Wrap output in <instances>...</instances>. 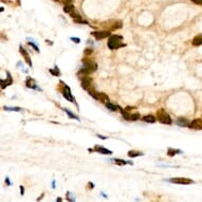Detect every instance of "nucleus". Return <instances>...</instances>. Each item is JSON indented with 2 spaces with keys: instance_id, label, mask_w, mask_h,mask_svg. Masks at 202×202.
Masks as SVG:
<instances>
[{
  "instance_id": "c85d7f7f",
  "label": "nucleus",
  "mask_w": 202,
  "mask_h": 202,
  "mask_svg": "<svg viewBox=\"0 0 202 202\" xmlns=\"http://www.w3.org/2000/svg\"><path fill=\"white\" fill-rule=\"evenodd\" d=\"M92 49H86L85 50V55H90V54H92Z\"/></svg>"
},
{
  "instance_id": "72a5a7b5",
  "label": "nucleus",
  "mask_w": 202,
  "mask_h": 202,
  "mask_svg": "<svg viewBox=\"0 0 202 202\" xmlns=\"http://www.w3.org/2000/svg\"><path fill=\"white\" fill-rule=\"evenodd\" d=\"M6 184H8V185H11V183H10V181H8V178H6Z\"/></svg>"
},
{
  "instance_id": "cd10ccee",
  "label": "nucleus",
  "mask_w": 202,
  "mask_h": 202,
  "mask_svg": "<svg viewBox=\"0 0 202 202\" xmlns=\"http://www.w3.org/2000/svg\"><path fill=\"white\" fill-rule=\"evenodd\" d=\"M29 46H31V47L33 48V49H34L35 51H36V52H39L38 47H37V46H36L35 44H34V42H29Z\"/></svg>"
},
{
  "instance_id": "5701e85b",
  "label": "nucleus",
  "mask_w": 202,
  "mask_h": 202,
  "mask_svg": "<svg viewBox=\"0 0 202 202\" xmlns=\"http://www.w3.org/2000/svg\"><path fill=\"white\" fill-rule=\"evenodd\" d=\"M177 152H180V150L172 149V148H168V150H167V155H168L169 157H172V156H175Z\"/></svg>"
},
{
  "instance_id": "6ab92c4d",
  "label": "nucleus",
  "mask_w": 202,
  "mask_h": 202,
  "mask_svg": "<svg viewBox=\"0 0 202 202\" xmlns=\"http://www.w3.org/2000/svg\"><path fill=\"white\" fill-rule=\"evenodd\" d=\"M12 83H13V80H12L11 75H10V77H8V80H1V88L4 89L6 87H8V85H11Z\"/></svg>"
},
{
  "instance_id": "f3484780",
  "label": "nucleus",
  "mask_w": 202,
  "mask_h": 202,
  "mask_svg": "<svg viewBox=\"0 0 202 202\" xmlns=\"http://www.w3.org/2000/svg\"><path fill=\"white\" fill-rule=\"evenodd\" d=\"M143 121L146 123H155L157 121V119L153 115H145L143 116Z\"/></svg>"
},
{
  "instance_id": "dca6fc26",
  "label": "nucleus",
  "mask_w": 202,
  "mask_h": 202,
  "mask_svg": "<svg viewBox=\"0 0 202 202\" xmlns=\"http://www.w3.org/2000/svg\"><path fill=\"white\" fill-rule=\"evenodd\" d=\"M106 107L109 109V110L111 111H116V110H121V107L118 105H113V104H111V103H107L106 104Z\"/></svg>"
},
{
  "instance_id": "393cba45",
  "label": "nucleus",
  "mask_w": 202,
  "mask_h": 202,
  "mask_svg": "<svg viewBox=\"0 0 202 202\" xmlns=\"http://www.w3.org/2000/svg\"><path fill=\"white\" fill-rule=\"evenodd\" d=\"M140 119V114L139 113H132L130 114V120L129 121H138Z\"/></svg>"
},
{
  "instance_id": "473e14b6",
  "label": "nucleus",
  "mask_w": 202,
  "mask_h": 202,
  "mask_svg": "<svg viewBox=\"0 0 202 202\" xmlns=\"http://www.w3.org/2000/svg\"><path fill=\"white\" fill-rule=\"evenodd\" d=\"M20 194H21V195H23V194H25V188H23V186H20Z\"/></svg>"
},
{
  "instance_id": "a211bd4d",
  "label": "nucleus",
  "mask_w": 202,
  "mask_h": 202,
  "mask_svg": "<svg viewBox=\"0 0 202 202\" xmlns=\"http://www.w3.org/2000/svg\"><path fill=\"white\" fill-rule=\"evenodd\" d=\"M114 163L116 164V165H127V164H132L131 162H129V161H125V160H122V159H114Z\"/></svg>"
},
{
  "instance_id": "f03ea898",
  "label": "nucleus",
  "mask_w": 202,
  "mask_h": 202,
  "mask_svg": "<svg viewBox=\"0 0 202 202\" xmlns=\"http://www.w3.org/2000/svg\"><path fill=\"white\" fill-rule=\"evenodd\" d=\"M157 120H158L160 123H162V124L170 125L172 123L169 114L167 113L164 109H159V110L157 111Z\"/></svg>"
},
{
  "instance_id": "20e7f679",
  "label": "nucleus",
  "mask_w": 202,
  "mask_h": 202,
  "mask_svg": "<svg viewBox=\"0 0 202 202\" xmlns=\"http://www.w3.org/2000/svg\"><path fill=\"white\" fill-rule=\"evenodd\" d=\"M91 35L97 40H102L104 38L110 37V32L109 31H96V32H92Z\"/></svg>"
},
{
  "instance_id": "39448f33",
  "label": "nucleus",
  "mask_w": 202,
  "mask_h": 202,
  "mask_svg": "<svg viewBox=\"0 0 202 202\" xmlns=\"http://www.w3.org/2000/svg\"><path fill=\"white\" fill-rule=\"evenodd\" d=\"M63 83V82H61ZM64 84V83H63ZM63 95H64V97L66 99V100L70 101V102H73L74 101V99H73L72 94H71V91H70V88L68 86H67L66 84H64V90H63Z\"/></svg>"
},
{
  "instance_id": "f8f14e48",
  "label": "nucleus",
  "mask_w": 202,
  "mask_h": 202,
  "mask_svg": "<svg viewBox=\"0 0 202 202\" xmlns=\"http://www.w3.org/2000/svg\"><path fill=\"white\" fill-rule=\"evenodd\" d=\"M99 101H101L102 103H104V104H107V103H109V97L107 94L105 93H99Z\"/></svg>"
},
{
  "instance_id": "7c9ffc66",
  "label": "nucleus",
  "mask_w": 202,
  "mask_h": 202,
  "mask_svg": "<svg viewBox=\"0 0 202 202\" xmlns=\"http://www.w3.org/2000/svg\"><path fill=\"white\" fill-rule=\"evenodd\" d=\"M193 2H195V3H197V4H201L202 6V0H191Z\"/></svg>"
},
{
  "instance_id": "9d476101",
  "label": "nucleus",
  "mask_w": 202,
  "mask_h": 202,
  "mask_svg": "<svg viewBox=\"0 0 202 202\" xmlns=\"http://www.w3.org/2000/svg\"><path fill=\"white\" fill-rule=\"evenodd\" d=\"M19 51H20V54L23 56V58H25V63H27V64H28L30 67H32V61H31V57H30V55L28 54V52H27V51H25L22 47L19 48Z\"/></svg>"
},
{
  "instance_id": "0eeeda50",
  "label": "nucleus",
  "mask_w": 202,
  "mask_h": 202,
  "mask_svg": "<svg viewBox=\"0 0 202 202\" xmlns=\"http://www.w3.org/2000/svg\"><path fill=\"white\" fill-rule=\"evenodd\" d=\"M188 127L191 128V129H202V121L200 119H196V120H193Z\"/></svg>"
},
{
  "instance_id": "2f4dec72",
  "label": "nucleus",
  "mask_w": 202,
  "mask_h": 202,
  "mask_svg": "<svg viewBox=\"0 0 202 202\" xmlns=\"http://www.w3.org/2000/svg\"><path fill=\"white\" fill-rule=\"evenodd\" d=\"M71 40H73V42H77V44H80V38H74V37H71Z\"/></svg>"
},
{
  "instance_id": "1a4fd4ad",
  "label": "nucleus",
  "mask_w": 202,
  "mask_h": 202,
  "mask_svg": "<svg viewBox=\"0 0 202 202\" xmlns=\"http://www.w3.org/2000/svg\"><path fill=\"white\" fill-rule=\"evenodd\" d=\"M93 149H94V151L100 152L102 155H111V153H112L111 150L107 149V148H105V147H103V146H100V145H95Z\"/></svg>"
},
{
  "instance_id": "4468645a",
  "label": "nucleus",
  "mask_w": 202,
  "mask_h": 202,
  "mask_svg": "<svg viewBox=\"0 0 202 202\" xmlns=\"http://www.w3.org/2000/svg\"><path fill=\"white\" fill-rule=\"evenodd\" d=\"M122 27H123V22L121 21V20H116L113 25L110 27V31L118 30V29H122Z\"/></svg>"
},
{
  "instance_id": "aec40b11",
  "label": "nucleus",
  "mask_w": 202,
  "mask_h": 202,
  "mask_svg": "<svg viewBox=\"0 0 202 202\" xmlns=\"http://www.w3.org/2000/svg\"><path fill=\"white\" fill-rule=\"evenodd\" d=\"M75 8H74V6H73L72 3H70V4H66V6H64V12L65 13H71V12L74 11Z\"/></svg>"
},
{
  "instance_id": "4be33fe9",
  "label": "nucleus",
  "mask_w": 202,
  "mask_h": 202,
  "mask_svg": "<svg viewBox=\"0 0 202 202\" xmlns=\"http://www.w3.org/2000/svg\"><path fill=\"white\" fill-rule=\"evenodd\" d=\"M25 85H27L28 88H35V83H34V80L32 78H28L27 82H25Z\"/></svg>"
},
{
  "instance_id": "bb28decb",
  "label": "nucleus",
  "mask_w": 202,
  "mask_h": 202,
  "mask_svg": "<svg viewBox=\"0 0 202 202\" xmlns=\"http://www.w3.org/2000/svg\"><path fill=\"white\" fill-rule=\"evenodd\" d=\"M4 109H6V110H13V111L21 110V108H19V107H4Z\"/></svg>"
},
{
  "instance_id": "9b49d317",
  "label": "nucleus",
  "mask_w": 202,
  "mask_h": 202,
  "mask_svg": "<svg viewBox=\"0 0 202 202\" xmlns=\"http://www.w3.org/2000/svg\"><path fill=\"white\" fill-rule=\"evenodd\" d=\"M127 155L129 158H136V157H141V156H143V152L137 151V150H129Z\"/></svg>"
},
{
  "instance_id": "c756f323",
  "label": "nucleus",
  "mask_w": 202,
  "mask_h": 202,
  "mask_svg": "<svg viewBox=\"0 0 202 202\" xmlns=\"http://www.w3.org/2000/svg\"><path fill=\"white\" fill-rule=\"evenodd\" d=\"M61 2L64 3L65 6H66V4H70V3L72 2V0H61Z\"/></svg>"
},
{
  "instance_id": "f704fd0d",
  "label": "nucleus",
  "mask_w": 202,
  "mask_h": 202,
  "mask_svg": "<svg viewBox=\"0 0 202 202\" xmlns=\"http://www.w3.org/2000/svg\"><path fill=\"white\" fill-rule=\"evenodd\" d=\"M55 2H61V0H54Z\"/></svg>"
},
{
  "instance_id": "f257e3e1",
  "label": "nucleus",
  "mask_w": 202,
  "mask_h": 202,
  "mask_svg": "<svg viewBox=\"0 0 202 202\" xmlns=\"http://www.w3.org/2000/svg\"><path fill=\"white\" fill-rule=\"evenodd\" d=\"M123 37L121 35H110L108 40V48L111 50H115V49H120V48L125 47L126 44H123Z\"/></svg>"
},
{
  "instance_id": "b1692460",
  "label": "nucleus",
  "mask_w": 202,
  "mask_h": 202,
  "mask_svg": "<svg viewBox=\"0 0 202 202\" xmlns=\"http://www.w3.org/2000/svg\"><path fill=\"white\" fill-rule=\"evenodd\" d=\"M49 71H50V73H51V74L55 75V76H59V75H61V72H59V70H58V68H57V67H56V68H55V70L50 69V70H49Z\"/></svg>"
},
{
  "instance_id": "7ed1b4c3",
  "label": "nucleus",
  "mask_w": 202,
  "mask_h": 202,
  "mask_svg": "<svg viewBox=\"0 0 202 202\" xmlns=\"http://www.w3.org/2000/svg\"><path fill=\"white\" fill-rule=\"evenodd\" d=\"M168 181L175 183V184H181V185H188V184L194 183V181L191 179H188V178H172Z\"/></svg>"
},
{
  "instance_id": "412c9836",
  "label": "nucleus",
  "mask_w": 202,
  "mask_h": 202,
  "mask_svg": "<svg viewBox=\"0 0 202 202\" xmlns=\"http://www.w3.org/2000/svg\"><path fill=\"white\" fill-rule=\"evenodd\" d=\"M88 92H89V94L91 95L93 99H95V100H99V93H97L94 89H92V88H90V89H88Z\"/></svg>"
},
{
  "instance_id": "2eb2a0df",
  "label": "nucleus",
  "mask_w": 202,
  "mask_h": 202,
  "mask_svg": "<svg viewBox=\"0 0 202 202\" xmlns=\"http://www.w3.org/2000/svg\"><path fill=\"white\" fill-rule=\"evenodd\" d=\"M202 44V35H197L194 39H193V46H201Z\"/></svg>"
},
{
  "instance_id": "a878e982",
  "label": "nucleus",
  "mask_w": 202,
  "mask_h": 202,
  "mask_svg": "<svg viewBox=\"0 0 202 202\" xmlns=\"http://www.w3.org/2000/svg\"><path fill=\"white\" fill-rule=\"evenodd\" d=\"M65 111H66V113L68 114V115H69L70 118H72V119H75V120H77V121H80V120H78L77 116L75 115V114L71 113V111H70V110H68V109H65Z\"/></svg>"
},
{
  "instance_id": "6e6552de",
  "label": "nucleus",
  "mask_w": 202,
  "mask_h": 202,
  "mask_svg": "<svg viewBox=\"0 0 202 202\" xmlns=\"http://www.w3.org/2000/svg\"><path fill=\"white\" fill-rule=\"evenodd\" d=\"M70 15H71V17H72L73 21L76 22V23H87L86 20H84L83 18H82V16H80V14H77L75 11L71 12V13H70Z\"/></svg>"
},
{
  "instance_id": "ddd939ff",
  "label": "nucleus",
  "mask_w": 202,
  "mask_h": 202,
  "mask_svg": "<svg viewBox=\"0 0 202 202\" xmlns=\"http://www.w3.org/2000/svg\"><path fill=\"white\" fill-rule=\"evenodd\" d=\"M177 124L179 125V126H181V127H186V126L189 125V123H188L187 120L184 119V118H180V119L177 120Z\"/></svg>"
},
{
  "instance_id": "423d86ee",
  "label": "nucleus",
  "mask_w": 202,
  "mask_h": 202,
  "mask_svg": "<svg viewBox=\"0 0 202 202\" xmlns=\"http://www.w3.org/2000/svg\"><path fill=\"white\" fill-rule=\"evenodd\" d=\"M91 83H92V80L89 77L88 75L82 78V87H83V89H85V90H88V89L91 88Z\"/></svg>"
}]
</instances>
